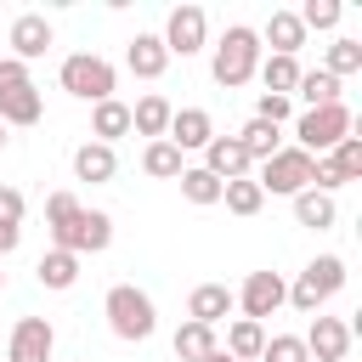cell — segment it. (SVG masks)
Returning a JSON list of instances; mask_svg holds the SVG:
<instances>
[{"label": "cell", "mask_w": 362, "mask_h": 362, "mask_svg": "<svg viewBox=\"0 0 362 362\" xmlns=\"http://www.w3.org/2000/svg\"><path fill=\"white\" fill-rule=\"evenodd\" d=\"M0 288H6V272H0Z\"/></svg>", "instance_id": "cell-41"}, {"label": "cell", "mask_w": 362, "mask_h": 362, "mask_svg": "<svg viewBox=\"0 0 362 362\" xmlns=\"http://www.w3.org/2000/svg\"><path fill=\"white\" fill-rule=\"evenodd\" d=\"M204 362H232V356H226V351H209V356H204Z\"/></svg>", "instance_id": "cell-39"}, {"label": "cell", "mask_w": 362, "mask_h": 362, "mask_svg": "<svg viewBox=\"0 0 362 362\" xmlns=\"http://www.w3.org/2000/svg\"><path fill=\"white\" fill-rule=\"evenodd\" d=\"M334 170H339V181H362V136H345V141H334V153H322Z\"/></svg>", "instance_id": "cell-32"}, {"label": "cell", "mask_w": 362, "mask_h": 362, "mask_svg": "<svg viewBox=\"0 0 362 362\" xmlns=\"http://www.w3.org/2000/svg\"><path fill=\"white\" fill-rule=\"evenodd\" d=\"M356 68H362V40H334V45H328V62H322V74L345 79V74H356Z\"/></svg>", "instance_id": "cell-33"}, {"label": "cell", "mask_w": 362, "mask_h": 362, "mask_svg": "<svg viewBox=\"0 0 362 362\" xmlns=\"http://www.w3.org/2000/svg\"><path fill=\"white\" fill-rule=\"evenodd\" d=\"M311 153H300V147H277L266 164H260V175H255V187L272 198V192H283V198H294V192H305L311 187Z\"/></svg>", "instance_id": "cell-8"}, {"label": "cell", "mask_w": 362, "mask_h": 362, "mask_svg": "<svg viewBox=\"0 0 362 362\" xmlns=\"http://www.w3.org/2000/svg\"><path fill=\"white\" fill-rule=\"evenodd\" d=\"M232 317V288L226 283H198L187 294V322H204V328H221Z\"/></svg>", "instance_id": "cell-15"}, {"label": "cell", "mask_w": 362, "mask_h": 362, "mask_svg": "<svg viewBox=\"0 0 362 362\" xmlns=\"http://www.w3.org/2000/svg\"><path fill=\"white\" fill-rule=\"evenodd\" d=\"M345 136H351V107H345V102H334V107H305V113L294 119V147L311 153V158L334 153V141H345Z\"/></svg>", "instance_id": "cell-7"}, {"label": "cell", "mask_w": 362, "mask_h": 362, "mask_svg": "<svg viewBox=\"0 0 362 362\" xmlns=\"http://www.w3.org/2000/svg\"><path fill=\"white\" fill-rule=\"evenodd\" d=\"M232 141L243 147V158H249V164H266V158H272V153L283 147V136H277V124H266V119H249V124H243V130H238Z\"/></svg>", "instance_id": "cell-24"}, {"label": "cell", "mask_w": 362, "mask_h": 362, "mask_svg": "<svg viewBox=\"0 0 362 362\" xmlns=\"http://www.w3.org/2000/svg\"><path fill=\"white\" fill-rule=\"evenodd\" d=\"M209 136H215V119H209L204 107H175V113H170V130H164V141H170V147H181V153H192V147H198V153H204V147H209Z\"/></svg>", "instance_id": "cell-14"}, {"label": "cell", "mask_w": 362, "mask_h": 362, "mask_svg": "<svg viewBox=\"0 0 362 362\" xmlns=\"http://www.w3.org/2000/svg\"><path fill=\"white\" fill-rule=\"evenodd\" d=\"M221 204H226L232 215H243V221H249V215H260V209H266V192L255 187V175H243V181H226V187H221Z\"/></svg>", "instance_id": "cell-31"}, {"label": "cell", "mask_w": 362, "mask_h": 362, "mask_svg": "<svg viewBox=\"0 0 362 362\" xmlns=\"http://www.w3.org/2000/svg\"><path fill=\"white\" fill-rule=\"evenodd\" d=\"M294 96H300L305 107H334V102H339V79L322 74V68H305L300 85H294Z\"/></svg>", "instance_id": "cell-28"}, {"label": "cell", "mask_w": 362, "mask_h": 362, "mask_svg": "<svg viewBox=\"0 0 362 362\" xmlns=\"http://www.w3.org/2000/svg\"><path fill=\"white\" fill-rule=\"evenodd\" d=\"M232 305H243L249 322H266V317H277L288 305V283L277 272H249L243 288H232Z\"/></svg>", "instance_id": "cell-9"}, {"label": "cell", "mask_w": 362, "mask_h": 362, "mask_svg": "<svg viewBox=\"0 0 362 362\" xmlns=\"http://www.w3.org/2000/svg\"><path fill=\"white\" fill-rule=\"evenodd\" d=\"M255 74H260L266 96H294V85H300V74H305V68H300L294 57H260V68H255Z\"/></svg>", "instance_id": "cell-25"}, {"label": "cell", "mask_w": 362, "mask_h": 362, "mask_svg": "<svg viewBox=\"0 0 362 362\" xmlns=\"http://www.w3.org/2000/svg\"><path fill=\"white\" fill-rule=\"evenodd\" d=\"M40 113H45V96L34 90V79H28V68L23 62H11V57H0V124L11 130H28V124H40Z\"/></svg>", "instance_id": "cell-4"}, {"label": "cell", "mask_w": 362, "mask_h": 362, "mask_svg": "<svg viewBox=\"0 0 362 362\" xmlns=\"http://www.w3.org/2000/svg\"><path fill=\"white\" fill-rule=\"evenodd\" d=\"M175 181H181V198H187V204H198V209L221 204V181H215V175H209L204 164H187V170H181Z\"/></svg>", "instance_id": "cell-30"}, {"label": "cell", "mask_w": 362, "mask_h": 362, "mask_svg": "<svg viewBox=\"0 0 362 362\" xmlns=\"http://www.w3.org/2000/svg\"><path fill=\"white\" fill-rule=\"evenodd\" d=\"M6 141H11V136H6V124H0V153H6Z\"/></svg>", "instance_id": "cell-40"}, {"label": "cell", "mask_w": 362, "mask_h": 362, "mask_svg": "<svg viewBox=\"0 0 362 362\" xmlns=\"http://www.w3.org/2000/svg\"><path fill=\"white\" fill-rule=\"evenodd\" d=\"M255 68H260V34H255L249 23H232V28L221 34L215 57H209V74H215V85L238 90V85L255 79Z\"/></svg>", "instance_id": "cell-2"}, {"label": "cell", "mask_w": 362, "mask_h": 362, "mask_svg": "<svg viewBox=\"0 0 362 362\" xmlns=\"http://www.w3.org/2000/svg\"><path fill=\"white\" fill-rule=\"evenodd\" d=\"M74 175L90 181V187H102V181L119 175V153L102 147V141H79V147H74Z\"/></svg>", "instance_id": "cell-18"}, {"label": "cell", "mask_w": 362, "mask_h": 362, "mask_svg": "<svg viewBox=\"0 0 362 362\" xmlns=\"http://www.w3.org/2000/svg\"><path fill=\"white\" fill-rule=\"evenodd\" d=\"M204 170L226 187V181H243V175H249V158H243V147H238L232 136H209V147H204Z\"/></svg>", "instance_id": "cell-16"}, {"label": "cell", "mask_w": 362, "mask_h": 362, "mask_svg": "<svg viewBox=\"0 0 362 362\" xmlns=\"http://www.w3.org/2000/svg\"><path fill=\"white\" fill-rule=\"evenodd\" d=\"M339 288H345V260H339V255H317V260L288 283V305L305 311V317H317Z\"/></svg>", "instance_id": "cell-5"}, {"label": "cell", "mask_w": 362, "mask_h": 362, "mask_svg": "<svg viewBox=\"0 0 362 362\" xmlns=\"http://www.w3.org/2000/svg\"><path fill=\"white\" fill-rule=\"evenodd\" d=\"M45 226H51V249H68V255H102L113 243V215L85 209L74 192L45 198Z\"/></svg>", "instance_id": "cell-1"}, {"label": "cell", "mask_w": 362, "mask_h": 362, "mask_svg": "<svg viewBox=\"0 0 362 362\" xmlns=\"http://www.w3.org/2000/svg\"><path fill=\"white\" fill-rule=\"evenodd\" d=\"M62 90L68 96H79V102H107L113 96V85H119V74H113V62L107 57H96V51H74V57H62Z\"/></svg>", "instance_id": "cell-6"}, {"label": "cell", "mask_w": 362, "mask_h": 362, "mask_svg": "<svg viewBox=\"0 0 362 362\" xmlns=\"http://www.w3.org/2000/svg\"><path fill=\"white\" fill-rule=\"evenodd\" d=\"M17 243H23V226H0V260H6Z\"/></svg>", "instance_id": "cell-38"}, {"label": "cell", "mask_w": 362, "mask_h": 362, "mask_svg": "<svg viewBox=\"0 0 362 362\" xmlns=\"http://www.w3.org/2000/svg\"><path fill=\"white\" fill-rule=\"evenodd\" d=\"M255 34L272 45V57H294V51L305 45V28H300V17H294V11H272V17H266V28H255ZM266 45H260V51H266Z\"/></svg>", "instance_id": "cell-19"}, {"label": "cell", "mask_w": 362, "mask_h": 362, "mask_svg": "<svg viewBox=\"0 0 362 362\" xmlns=\"http://www.w3.org/2000/svg\"><path fill=\"white\" fill-rule=\"evenodd\" d=\"M288 113H294V102H288V96H266V90H260V102H255V119H266V124H283Z\"/></svg>", "instance_id": "cell-36"}, {"label": "cell", "mask_w": 362, "mask_h": 362, "mask_svg": "<svg viewBox=\"0 0 362 362\" xmlns=\"http://www.w3.org/2000/svg\"><path fill=\"white\" fill-rule=\"evenodd\" d=\"M158 40H164V51H170V57H198V51H204V40H209V17H204V6H175Z\"/></svg>", "instance_id": "cell-10"}, {"label": "cell", "mask_w": 362, "mask_h": 362, "mask_svg": "<svg viewBox=\"0 0 362 362\" xmlns=\"http://www.w3.org/2000/svg\"><path fill=\"white\" fill-rule=\"evenodd\" d=\"M34 277H40V288H74L79 283V255H68V249H45L40 255V266H34Z\"/></svg>", "instance_id": "cell-22"}, {"label": "cell", "mask_w": 362, "mask_h": 362, "mask_svg": "<svg viewBox=\"0 0 362 362\" xmlns=\"http://www.w3.org/2000/svg\"><path fill=\"white\" fill-rule=\"evenodd\" d=\"M124 68H130L136 79H158V74L170 68V51H164V40H158V34H136V40L124 45Z\"/></svg>", "instance_id": "cell-17"}, {"label": "cell", "mask_w": 362, "mask_h": 362, "mask_svg": "<svg viewBox=\"0 0 362 362\" xmlns=\"http://www.w3.org/2000/svg\"><path fill=\"white\" fill-rule=\"evenodd\" d=\"M23 209H28L23 192L17 187H0V226H23Z\"/></svg>", "instance_id": "cell-37"}, {"label": "cell", "mask_w": 362, "mask_h": 362, "mask_svg": "<svg viewBox=\"0 0 362 362\" xmlns=\"http://www.w3.org/2000/svg\"><path fill=\"white\" fill-rule=\"evenodd\" d=\"M170 345H175V356H181V362H204L209 351H221V339H215V328H204V322H181Z\"/></svg>", "instance_id": "cell-27"}, {"label": "cell", "mask_w": 362, "mask_h": 362, "mask_svg": "<svg viewBox=\"0 0 362 362\" xmlns=\"http://www.w3.org/2000/svg\"><path fill=\"white\" fill-rule=\"evenodd\" d=\"M351 322H339V317H311V328L300 334L305 339V351H311V362H345V351H351Z\"/></svg>", "instance_id": "cell-12"}, {"label": "cell", "mask_w": 362, "mask_h": 362, "mask_svg": "<svg viewBox=\"0 0 362 362\" xmlns=\"http://www.w3.org/2000/svg\"><path fill=\"white\" fill-rule=\"evenodd\" d=\"M260 345H266V322H249V317H238V322H226V356L232 362H260Z\"/></svg>", "instance_id": "cell-23"}, {"label": "cell", "mask_w": 362, "mask_h": 362, "mask_svg": "<svg viewBox=\"0 0 362 362\" xmlns=\"http://www.w3.org/2000/svg\"><path fill=\"white\" fill-rule=\"evenodd\" d=\"M294 221L311 226V232H328V226L339 221V209H334L328 192H311V187H305V192H294Z\"/></svg>", "instance_id": "cell-26"}, {"label": "cell", "mask_w": 362, "mask_h": 362, "mask_svg": "<svg viewBox=\"0 0 362 362\" xmlns=\"http://www.w3.org/2000/svg\"><path fill=\"white\" fill-rule=\"evenodd\" d=\"M141 170H147L153 181H175V175L187 170V158H181V147H170V141H147V147H141Z\"/></svg>", "instance_id": "cell-29"}, {"label": "cell", "mask_w": 362, "mask_h": 362, "mask_svg": "<svg viewBox=\"0 0 362 362\" xmlns=\"http://www.w3.org/2000/svg\"><path fill=\"white\" fill-rule=\"evenodd\" d=\"M170 113H175V107H170L158 90H147V96L130 107V130H136V136H147V141H164V130H170Z\"/></svg>", "instance_id": "cell-20"}, {"label": "cell", "mask_w": 362, "mask_h": 362, "mask_svg": "<svg viewBox=\"0 0 362 362\" xmlns=\"http://www.w3.org/2000/svg\"><path fill=\"white\" fill-rule=\"evenodd\" d=\"M102 317H107V328L119 334V339H153V328H158V311H153V294L147 288H136V283H113L107 288V300H102Z\"/></svg>", "instance_id": "cell-3"}, {"label": "cell", "mask_w": 362, "mask_h": 362, "mask_svg": "<svg viewBox=\"0 0 362 362\" xmlns=\"http://www.w3.org/2000/svg\"><path fill=\"white\" fill-rule=\"evenodd\" d=\"M294 17H300V28H334V23L345 17V6H339V0H305Z\"/></svg>", "instance_id": "cell-35"}, {"label": "cell", "mask_w": 362, "mask_h": 362, "mask_svg": "<svg viewBox=\"0 0 362 362\" xmlns=\"http://www.w3.org/2000/svg\"><path fill=\"white\" fill-rule=\"evenodd\" d=\"M260 362H311V351H305L300 334H272V339L260 345Z\"/></svg>", "instance_id": "cell-34"}, {"label": "cell", "mask_w": 362, "mask_h": 362, "mask_svg": "<svg viewBox=\"0 0 362 362\" xmlns=\"http://www.w3.org/2000/svg\"><path fill=\"white\" fill-rule=\"evenodd\" d=\"M119 136H130V107H124L119 96H107V102H96V107H90V141L113 147Z\"/></svg>", "instance_id": "cell-21"}, {"label": "cell", "mask_w": 362, "mask_h": 362, "mask_svg": "<svg viewBox=\"0 0 362 362\" xmlns=\"http://www.w3.org/2000/svg\"><path fill=\"white\" fill-rule=\"evenodd\" d=\"M6 40H11V62H23V68H28L34 57H45V51H51V40H57V34H51V23H45L40 11H23V17H11Z\"/></svg>", "instance_id": "cell-13"}, {"label": "cell", "mask_w": 362, "mask_h": 362, "mask_svg": "<svg viewBox=\"0 0 362 362\" xmlns=\"http://www.w3.org/2000/svg\"><path fill=\"white\" fill-rule=\"evenodd\" d=\"M57 351V328L45 317H17L11 322V345H6V362H51Z\"/></svg>", "instance_id": "cell-11"}]
</instances>
